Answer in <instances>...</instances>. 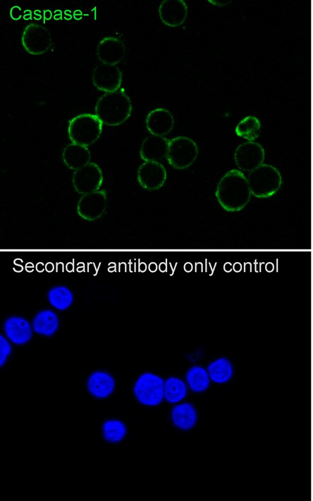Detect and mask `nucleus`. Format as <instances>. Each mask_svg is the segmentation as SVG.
I'll return each mask as SVG.
<instances>
[{
  "mask_svg": "<svg viewBox=\"0 0 313 501\" xmlns=\"http://www.w3.org/2000/svg\"><path fill=\"white\" fill-rule=\"evenodd\" d=\"M251 194L247 177L237 169L229 171L221 178L215 193L219 203L227 211L242 210Z\"/></svg>",
  "mask_w": 313,
  "mask_h": 501,
  "instance_id": "nucleus-1",
  "label": "nucleus"
},
{
  "mask_svg": "<svg viewBox=\"0 0 313 501\" xmlns=\"http://www.w3.org/2000/svg\"><path fill=\"white\" fill-rule=\"evenodd\" d=\"M133 106L129 97L123 91L105 93L95 106V115L106 125L117 126L131 115Z\"/></svg>",
  "mask_w": 313,
  "mask_h": 501,
  "instance_id": "nucleus-2",
  "label": "nucleus"
},
{
  "mask_svg": "<svg viewBox=\"0 0 313 501\" xmlns=\"http://www.w3.org/2000/svg\"><path fill=\"white\" fill-rule=\"evenodd\" d=\"M252 194L258 198H266L280 189L282 178L274 166L263 163L250 171L247 178Z\"/></svg>",
  "mask_w": 313,
  "mask_h": 501,
  "instance_id": "nucleus-3",
  "label": "nucleus"
},
{
  "mask_svg": "<svg viewBox=\"0 0 313 501\" xmlns=\"http://www.w3.org/2000/svg\"><path fill=\"white\" fill-rule=\"evenodd\" d=\"M102 125L96 115L83 113L76 116L68 123L69 138L73 143L88 147L99 138Z\"/></svg>",
  "mask_w": 313,
  "mask_h": 501,
  "instance_id": "nucleus-4",
  "label": "nucleus"
},
{
  "mask_svg": "<svg viewBox=\"0 0 313 501\" xmlns=\"http://www.w3.org/2000/svg\"><path fill=\"white\" fill-rule=\"evenodd\" d=\"M133 392L140 404L147 407L158 406L164 399V381L156 374L144 373L137 379Z\"/></svg>",
  "mask_w": 313,
  "mask_h": 501,
  "instance_id": "nucleus-5",
  "label": "nucleus"
},
{
  "mask_svg": "<svg viewBox=\"0 0 313 501\" xmlns=\"http://www.w3.org/2000/svg\"><path fill=\"white\" fill-rule=\"evenodd\" d=\"M197 155V145L192 139L179 136L170 140L166 159L173 168L183 170L190 167Z\"/></svg>",
  "mask_w": 313,
  "mask_h": 501,
  "instance_id": "nucleus-6",
  "label": "nucleus"
},
{
  "mask_svg": "<svg viewBox=\"0 0 313 501\" xmlns=\"http://www.w3.org/2000/svg\"><path fill=\"white\" fill-rule=\"evenodd\" d=\"M21 41L25 51L32 55L43 54L51 45L49 31L43 25L36 23H30L25 27Z\"/></svg>",
  "mask_w": 313,
  "mask_h": 501,
  "instance_id": "nucleus-7",
  "label": "nucleus"
},
{
  "mask_svg": "<svg viewBox=\"0 0 313 501\" xmlns=\"http://www.w3.org/2000/svg\"><path fill=\"white\" fill-rule=\"evenodd\" d=\"M72 182L75 190L80 194L96 192L103 183L102 170L97 164L89 163L75 171Z\"/></svg>",
  "mask_w": 313,
  "mask_h": 501,
  "instance_id": "nucleus-8",
  "label": "nucleus"
},
{
  "mask_svg": "<svg viewBox=\"0 0 313 501\" xmlns=\"http://www.w3.org/2000/svg\"><path fill=\"white\" fill-rule=\"evenodd\" d=\"M264 158V148L260 144L254 141L240 144L234 153L236 166L240 170L247 172H250L263 164Z\"/></svg>",
  "mask_w": 313,
  "mask_h": 501,
  "instance_id": "nucleus-9",
  "label": "nucleus"
},
{
  "mask_svg": "<svg viewBox=\"0 0 313 501\" xmlns=\"http://www.w3.org/2000/svg\"><path fill=\"white\" fill-rule=\"evenodd\" d=\"M122 79V72L116 66L102 63L94 68L92 75L94 87L106 93L118 91Z\"/></svg>",
  "mask_w": 313,
  "mask_h": 501,
  "instance_id": "nucleus-10",
  "label": "nucleus"
},
{
  "mask_svg": "<svg viewBox=\"0 0 313 501\" xmlns=\"http://www.w3.org/2000/svg\"><path fill=\"white\" fill-rule=\"evenodd\" d=\"M106 206L105 190H97L83 194L77 205V212L83 219L94 221L100 218Z\"/></svg>",
  "mask_w": 313,
  "mask_h": 501,
  "instance_id": "nucleus-11",
  "label": "nucleus"
},
{
  "mask_svg": "<svg viewBox=\"0 0 313 501\" xmlns=\"http://www.w3.org/2000/svg\"><path fill=\"white\" fill-rule=\"evenodd\" d=\"M166 171L159 162L145 161L137 170L139 184L149 191L161 188L166 182Z\"/></svg>",
  "mask_w": 313,
  "mask_h": 501,
  "instance_id": "nucleus-12",
  "label": "nucleus"
},
{
  "mask_svg": "<svg viewBox=\"0 0 313 501\" xmlns=\"http://www.w3.org/2000/svg\"><path fill=\"white\" fill-rule=\"evenodd\" d=\"M159 16L166 25L178 27L186 20L188 6L183 0H164L159 5Z\"/></svg>",
  "mask_w": 313,
  "mask_h": 501,
  "instance_id": "nucleus-13",
  "label": "nucleus"
},
{
  "mask_svg": "<svg viewBox=\"0 0 313 501\" xmlns=\"http://www.w3.org/2000/svg\"><path fill=\"white\" fill-rule=\"evenodd\" d=\"M125 47L123 42L114 37H104L97 47V55L102 63L116 66L125 56Z\"/></svg>",
  "mask_w": 313,
  "mask_h": 501,
  "instance_id": "nucleus-14",
  "label": "nucleus"
},
{
  "mask_svg": "<svg viewBox=\"0 0 313 501\" xmlns=\"http://www.w3.org/2000/svg\"><path fill=\"white\" fill-rule=\"evenodd\" d=\"M145 123L151 135L164 137L173 130L174 118L168 110L158 108L147 114Z\"/></svg>",
  "mask_w": 313,
  "mask_h": 501,
  "instance_id": "nucleus-15",
  "label": "nucleus"
},
{
  "mask_svg": "<svg viewBox=\"0 0 313 501\" xmlns=\"http://www.w3.org/2000/svg\"><path fill=\"white\" fill-rule=\"evenodd\" d=\"M170 140L162 136L151 135L142 142L140 150L141 159L145 161L159 162L166 159Z\"/></svg>",
  "mask_w": 313,
  "mask_h": 501,
  "instance_id": "nucleus-16",
  "label": "nucleus"
},
{
  "mask_svg": "<svg viewBox=\"0 0 313 501\" xmlns=\"http://www.w3.org/2000/svg\"><path fill=\"white\" fill-rule=\"evenodd\" d=\"M115 387L116 382L113 376L102 371L92 373L87 382L89 392L98 399L109 397L113 392Z\"/></svg>",
  "mask_w": 313,
  "mask_h": 501,
  "instance_id": "nucleus-17",
  "label": "nucleus"
},
{
  "mask_svg": "<svg viewBox=\"0 0 313 501\" xmlns=\"http://www.w3.org/2000/svg\"><path fill=\"white\" fill-rule=\"evenodd\" d=\"M4 328L7 338L16 345L25 344L32 337L31 326L22 317L11 316L7 318Z\"/></svg>",
  "mask_w": 313,
  "mask_h": 501,
  "instance_id": "nucleus-18",
  "label": "nucleus"
},
{
  "mask_svg": "<svg viewBox=\"0 0 313 501\" xmlns=\"http://www.w3.org/2000/svg\"><path fill=\"white\" fill-rule=\"evenodd\" d=\"M62 157L68 168L76 171L90 163L91 154L87 147L72 142L65 147Z\"/></svg>",
  "mask_w": 313,
  "mask_h": 501,
  "instance_id": "nucleus-19",
  "label": "nucleus"
},
{
  "mask_svg": "<svg viewBox=\"0 0 313 501\" xmlns=\"http://www.w3.org/2000/svg\"><path fill=\"white\" fill-rule=\"evenodd\" d=\"M171 419L178 428L188 431L192 429L197 423V411L195 407L189 402L178 404L171 411Z\"/></svg>",
  "mask_w": 313,
  "mask_h": 501,
  "instance_id": "nucleus-20",
  "label": "nucleus"
},
{
  "mask_svg": "<svg viewBox=\"0 0 313 501\" xmlns=\"http://www.w3.org/2000/svg\"><path fill=\"white\" fill-rule=\"evenodd\" d=\"M59 327L57 315L51 310L39 311L32 321V328L38 334L45 336L52 335Z\"/></svg>",
  "mask_w": 313,
  "mask_h": 501,
  "instance_id": "nucleus-21",
  "label": "nucleus"
},
{
  "mask_svg": "<svg viewBox=\"0 0 313 501\" xmlns=\"http://www.w3.org/2000/svg\"><path fill=\"white\" fill-rule=\"evenodd\" d=\"M210 379L216 383L228 382L233 376V366L226 357H220L213 361L207 367Z\"/></svg>",
  "mask_w": 313,
  "mask_h": 501,
  "instance_id": "nucleus-22",
  "label": "nucleus"
},
{
  "mask_svg": "<svg viewBox=\"0 0 313 501\" xmlns=\"http://www.w3.org/2000/svg\"><path fill=\"white\" fill-rule=\"evenodd\" d=\"M186 380L192 391L202 392L209 388L211 379L207 370L200 366H194L188 371Z\"/></svg>",
  "mask_w": 313,
  "mask_h": 501,
  "instance_id": "nucleus-23",
  "label": "nucleus"
},
{
  "mask_svg": "<svg viewBox=\"0 0 313 501\" xmlns=\"http://www.w3.org/2000/svg\"><path fill=\"white\" fill-rule=\"evenodd\" d=\"M185 382L177 377H170L164 381V399L170 403H178L187 395Z\"/></svg>",
  "mask_w": 313,
  "mask_h": 501,
  "instance_id": "nucleus-24",
  "label": "nucleus"
},
{
  "mask_svg": "<svg viewBox=\"0 0 313 501\" xmlns=\"http://www.w3.org/2000/svg\"><path fill=\"white\" fill-rule=\"evenodd\" d=\"M102 434L107 442L117 443L122 441L126 436L127 427L119 419H109L103 423Z\"/></svg>",
  "mask_w": 313,
  "mask_h": 501,
  "instance_id": "nucleus-25",
  "label": "nucleus"
},
{
  "mask_svg": "<svg viewBox=\"0 0 313 501\" xmlns=\"http://www.w3.org/2000/svg\"><path fill=\"white\" fill-rule=\"evenodd\" d=\"M261 123L259 120L252 116H248L241 120L235 127L238 136L248 141H254L260 133Z\"/></svg>",
  "mask_w": 313,
  "mask_h": 501,
  "instance_id": "nucleus-26",
  "label": "nucleus"
},
{
  "mask_svg": "<svg viewBox=\"0 0 313 501\" xmlns=\"http://www.w3.org/2000/svg\"><path fill=\"white\" fill-rule=\"evenodd\" d=\"M48 299L52 307L63 311L71 305L73 296L72 292L66 287L56 286L49 290Z\"/></svg>",
  "mask_w": 313,
  "mask_h": 501,
  "instance_id": "nucleus-27",
  "label": "nucleus"
},
{
  "mask_svg": "<svg viewBox=\"0 0 313 501\" xmlns=\"http://www.w3.org/2000/svg\"><path fill=\"white\" fill-rule=\"evenodd\" d=\"M11 352V347L8 341L2 335L0 336V364L2 366Z\"/></svg>",
  "mask_w": 313,
  "mask_h": 501,
  "instance_id": "nucleus-28",
  "label": "nucleus"
},
{
  "mask_svg": "<svg viewBox=\"0 0 313 501\" xmlns=\"http://www.w3.org/2000/svg\"><path fill=\"white\" fill-rule=\"evenodd\" d=\"M20 8L19 6H13L10 10V16L12 19L17 20L21 17Z\"/></svg>",
  "mask_w": 313,
  "mask_h": 501,
  "instance_id": "nucleus-29",
  "label": "nucleus"
},
{
  "mask_svg": "<svg viewBox=\"0 0 313 501\" xmlns=\"http://www.w3.org/2000/svg\"><path fill=\"white\" fill-rule=\"evenodd\" d=\"M209 2H210L211 4L217 6H226L231 2V1H219V0H209Z\"/></svg>",
  "mask_w": 313,
  "mask_h": 501,
  "instance_id": "nucleus-30",
  "label": "nucleus"
},
{
  "mask_svg": "<svg viewBox=\"0 0 313 501\" xmlns=\"http://www.w3.org/2000/svg\"><path fill=\"white\" fill-rule=\"evenodd\" d=\"M52 17V13L49 10H44V18L45 20H50Z\"/></svg>",
  "mask_w": 313,
  "mask_h": 501,
  "instance_id": "nucleus-31",
  "label": "nucleus"
},
{
  "mask_svg": "<svg viewBox=\"0 0 313 501\" xmlns=\"http://www.w3.org/2000/svg\"><path fill=\"white\" fill-rule=\"evenodd\" d=\"M73 17L75 20H80L82 17V13L80 11L77 10L74 11Z\"/></svg>",
  "mask_w": 313,
  "mask_h": 501,
  "instance_id": "nucleus-32",
  "label": "nucleus"
},
{
  "mask_svg": "<svg viewBox=\"0 0 313 501\" xmlns=\"http://www.w3.org/2000/svg\"><path fill=\"white\" fill-rule=\"evenodd\" d=\"M61 17H62V13H61V11H59V10L55 11L54 15V18L55 20H59V19H61Z\"/></svg>",
  "mask_w": 313,
  "mask_h": 501,
  "instance_id": "nucleus-33",
  "label": "nucleus"
},
{
  "mask_svg": "<svg viewBox=\"0 0 313 501\" xmlns=\"http://www.w3.org/2000/svg\"><path fill=\"white\" fill-rule=\"evenodd\" d=\"M31 17H32V13H31V11H30V10H26V11H25V12H24V16H23V18H24L25 20H29V19L31 18Z\"/></svg>",
  "mask_w": 313,
  "mask_h": 501,
  "instance_id": "nucleus-34",
  "label": "nucleus"
},
{
  "mask_svg": "<svg viewBox=\"0 0 313 501\" xmlns=\"http://www.w3.org/2000/svg\"><path fill=\"white\" fill-rule=\"evenodd\" d=\"M64 14H65V19H66V20H70V19H71L72 16H71V12H70V11L66 10V11L64 12Z\"/></svg>",
  "mask_w": 313,
  "mask_h": 501,
  "instance_id": "nucleus-35",
  "label": "nucleus"
},
{
  "mask_svg": "<svg viewBox=\"0 0 313 501\" xmlns=\"http://www.w3.org/2000/svg\"><path fill=\"white\" fill-rule=\"evenodd\" d=\"M50 266V263H49V264H47V266H46V268H47V271H52V269H53V265L51 264V266Z\"/></svg>",
  "mask_w": 313,
  "mask_h": 501,
  "instance_id": "nucleus-36",
  "label": "nucleus"
}]
</instances>
